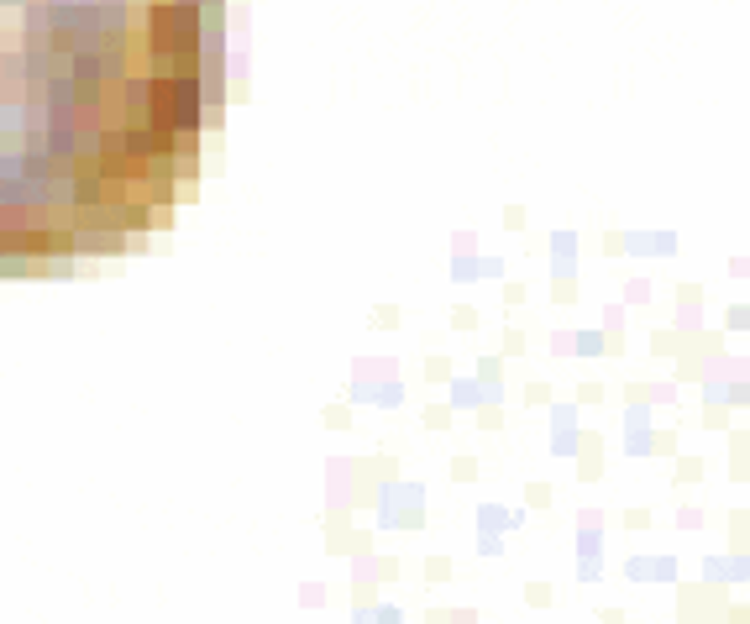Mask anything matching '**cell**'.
Returning <instances> with one entry per match:
<instances>
[{
	"mask_svg": "<svg viewBox=\"0 0 750 624\" xmlns=\"http://www.w3.org/2000/svg\"><path fill=\"white\" fill-rule=\"evenodd\" d=\"M221 0H0V273L153 231L194 179Z\"/></svg>",
	"mask_w": 750,
	"mask_h": 624,
	"instance_id": "cell-1",
	"label": "cell"
}]
</instances>
